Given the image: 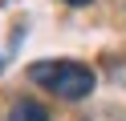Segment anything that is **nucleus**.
Returning <instances> with one entry per match:
<instances>
[{"mask_svg": "<svg viewBox=\"0 0 126 121\" xmlns=\"http://www.w3.org/2000/svg\"><path fill=\"white\" fill-rule=\"evenodd\" d=\"M29 77H33V85L49 89L61 101H85L94 93V73L77 61H37Z\"/></svg>", "mask_w": 126, "mask_h": 121, "instance_id": "f257e3e1", "label": "nucleus"}, {"mask_svg": "<svg viewBox=\"0 0 126 121\" xmlns=\"http://www.w3.org/2000/svg\"><path fill=\"white\" fill-rule=\"evenodd\" d=\"M8 121H49V113H45L37 101H16L12 113H8Z\"/></svg>", "mask_w": 126, "mask_h": 121, "instance_id": "f03ea898", "label": "nucleus"}, {"mask_svg": "<svg viewBox=\"0 0 126 121\" xmlns=\"http://www.w3.org/2000/svg\"><path fill=\"white\" fill-rule=\"evenodd\" d=\"M69 4H90V0H69Z\"/></svg>", "mask_w": 126, "mask_h": 121, "instance_id": "7ed1b4c3", "label": "nucleus"}]
</instances>
